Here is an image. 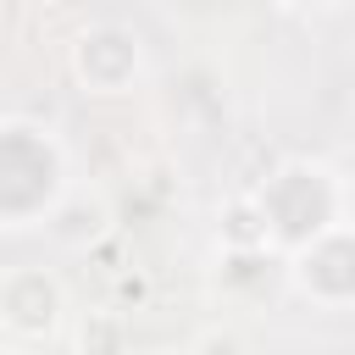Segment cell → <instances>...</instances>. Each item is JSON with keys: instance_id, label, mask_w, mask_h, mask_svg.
Instances as JSON below:
<instances>
[{"instance_id": "5b68a950", "label": "cell", "mask_w": 355, "mask_h": 355, "mask_svg": "<svg viewBox=\"0 0 355 355\" xmlns=\"http://www.w3.org/2000/svg\"><path fill=\"white\" fill-rule=\"evenodd\" d=\"M61 316H67V294L44 266L0 272V327L11 338H55Z\"/></svg>"}, {"instance_id": "3957f363", "label": "cell", "mask_w": 355, "mask_h": 355, "mask_svg": "<svg viewBox=\"0 0 355 355\" xmlns=\"http://www.w3.org/2000/svg\"><path fill=\"white\" fill-rule=\"evenodd\" d=\"M283 272L300 300L322 311H349L355 305V222L338 216L322 233H311L300 250L283 255Z\"/></svg>"}, {"instance_id": "6da1fadb", "label": "cell", "mask_w": 355, "mask_h": 355, "mask_svg": "<svg viewBox=\"0 0 355 355\" xmlns=\"http://www.w3.org/2000/svg\"><path fill=\"white\" fill-rule=\"evenodd\" d=\"M72 189L67 150L44 122L28 116H0V227H44L55 200Z\"/></svg>"}, {"instance_id": "7a4b0ae2", "label": "cell", "mask_w": 355, "mask_h": 355, "mask_svg": "<svg viewBox=\"0 0 355 355\" xmlns=\"http://www.w3.org/2000/svg\"><path fill=\"white\" fill-rule=\"evenodd\" d=\"M255 222H261V239L272 255H288L300 250L311 233H322L327 222L344 216V178L322 161H283L255 194Z\"/></svg>"}, {"instance_id": "52a82bcc", "label": "cell", "mask_w": 355, "mask_h": 355, "mask_svg": "<svg viewBox=\"0 0 355 355\" xmlns=\"http://www.w3.org/2000/svg\"><path fill=\"white\" fill-rule=\"evenodd\" d=\"M283 6H294V11H327V6H338V0H283Z\"/></svg>"}, {"instance_id": "8992f818", "label": "cell", "mask_w": 355, "mask_h": 355, "mask_svg": "<svg viewBox=\"0 0 355 355\" xmlns=\"http://www.w3.org/2000/svg\"><path fill=\"white\" fill-rule=\"evenodd\" d=\"M44 233L61 244V250H89L111 233V211L100 194H83V189H67L55 200V211L44 216Z\"/></svg>"}, {"instance_id": "277c9868", "label": "cell", "mask_w": 355, "mask_h": 355, "mask_svg": "<svg viewBox=\"0 0 355 355\" xmlns=\"http://www.w3.org/2000/svg\"><path fill=\"white\" fill-rule=\"evenodd\" d=\"M139 72H144V50L133 28L94 22L72 39V78L83 83V94H128Z\"/></svg>"}]
</instances>
